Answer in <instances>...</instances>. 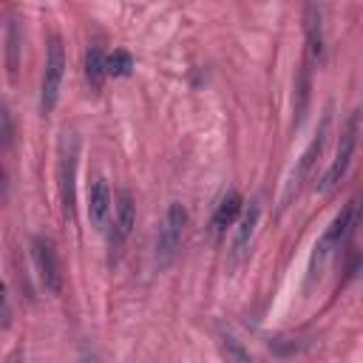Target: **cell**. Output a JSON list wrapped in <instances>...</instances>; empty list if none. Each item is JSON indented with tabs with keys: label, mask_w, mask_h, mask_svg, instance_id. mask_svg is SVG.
Masks as SVG:
<instances>
[{
	"label": "cell",
	"mask_w": 363,
	"mask_h": 363,
	"mask_svg": "<svg viewBox=\"0 0 363 363\" xmlns=\"http://www.w3.org/2000/svg\"><path fill=\"white\" fill-rule=\"evenodd\" d=\"M354 224H357V201H349L337 216H335V221L326 227V233L318 238V244H315V252H312V261H309V269H312V275H318L320 272V267L326 264V258L349 238V233L354 230Z\"/></svg>",
	"instance_id": "cell-1"
},
{
	"label": "cell",
	"mask_w": 363,
	"mask_h": 363,
	"mask_svg": "<svg viewBox=\"0 0 363 363\" xmlns=\"http://www.w3.org/2000/svg\"><path fill=\"white\" fill-rule=\"evenodd\" d=\"M357 133H360V111H352L349 119H346V128H343V133H340L337 153H335L329 170L323 173L320 184H318L320 193H332V190L340 184V179L346 176V170H349V164H352V156H354V147H357Z\"/></svg>",
	"instance_id": "cell-2"
},
{
	"label": "cell",
	"mask_w": 363,
	"mask_h": 363,
	"mask_svg": "<svg viewBox=\"0 0 363 363\" xmlns=\"http://www.w3.org/2000/svg\"><path fill=\"white\" fill-rule=\"evenodd\" d=\"M62 74H65V48L60 37L48 40V51H45V71H43V82H40V113H51L60 96V85H62Z\"/></svg>",
	"instance_id": "cell-3"
},
{
	"label": "cell",
	"mask_w": 363,
	"mask_h": 363,
	"mask_svg": "<svg viewBox=\"0 0 363 363\" xmlns=\"http://www.w3.org/2000/svg\"><path fill=\"white\" fill-rule=\"evenodd\" d=\"M77 136L65 133L62 145H60V199H62V210L68 218H74V204H77V193H74V179H77Z\"/></svg>",
	"instance_id": "cell-4"
},
{
	"label": "cell",
	"mask_w": 363,
	"mask_h": 363,
	"mask_svg": "<svg viewBox=\"0 0 363 363\" xmlns=\"http://www.w3.org/2000/svg\"><path fill=\"white\" fill-rule=\"evenodd\" d=\"M184 224H187V210L179 201H173L167 207L164 227L159 230V241H156V258H159V264H170V258L179 252L182 235H184Z\"/></svg>",
	"instance_id": "cell-5"
},
{
	"label": "cell",
	"mask_w": 363,
	"mask_h": 363,
	"mask_svg": "<svg viewBox=\"0 0 363 363\" xmlns=\"http://www.w3.org/2000/svg\"><path fill=\"white\" fill-rule=\"evenodd\" d=\"M31 252H34V264H37V272H40V281L43 286L57 295L62 289V272H60V261H57V250L48 238L43 235H34L31 241Z\"/></svg>",
	"instance_id": "cell-6"
},
{
	"label": "cell",
	"mask_w": 363,
	"mask_h": 363,
	"mask_svg": "<svg viewBox=\"0 0 363 363\" xmlns=\"http://www.w3.org/2000/svg\"><path fill=\"white\" fill-rule=\"evenodd\" d=\"M303 34H306V65H320L326 57V37H323V9L315 3L303 9Z\"/></svg>",
	"instance_id": "cell-7"
},
{
	"label": "cell",
	"mask_w": 363,
	"mask_h": 363,
	"mask_svg": "<svg viewBox=\"0 0 363 363\" xmlns=\"http://www.w3.org/2000/svg\"><path fill=\"white\" fill-rule=\"evenodd\" d=\"M326 133H329V113L323 116V122H320V128H318L315 139L309 142V147L303 150L301 162L295 164V170H292V179H289V184H286V193H284V204L292 199V193H298V187L303 184V179L312 173V167H315V159L320 156V150H323V145H326Z\"/></svg>",
	"instance_id": "cell-8"
},
{
	"label": "cell",
	"mask_w": 363,
	"mask_h": 363,
	"mask_svg": "<svg viewBox=\"0 0 363 363\" xmlns=\"http://www.w3.org/2000/svg\"><path fill=\"white\" fill-rule=\"evenodd\" d=\"M133 224H136L133 196H130L128 190H119V196H116V213H113V230H111V258H113V252H119V247L128 241Z\"/></svg>",
	"instance_id": "cell-9"
},
{
	"label": "cell",
	"mask_w": 363,
	"mask_h": 363,
	"mask_svg": "<svg viewBox=\"0 0 363 363\" xmlns=\"http://www.w3.org/2000/svg\"><path fill=\"white\" fill-rule=\"evenodd\" d=\"M108 216H111V187L102 176H96L88 187V218L96 230H102Z\"/></svg>",
	"instance_id": "cell-10"
},
{
	"label": "cell",
	"mask_w": 363,
	"mask_h": 363,
	"mask_svg": "<svg viewBox=\"0 0 363 363\" xmlns=\"http://www.w3.org/2000/svg\"><path fill=\"white\" fill-rule=\"evenodd\" d=\"M241 210H244V199H241V193L238 190H227L221 199H218V204H216V213H213V221H210V227H213V235L218 238V235H224V230L241 216Z\"/></svg>",
	"instance_id": "cell-11"
},
{
	"label": "cell",
	"mask_w": 363,
	"mask_h": 363,
	"mask_svg": "<svg viewBox=\"0 0 363 363\" xmlns=\"http://www.w3.org/2000/svg\"><path fill=\"white\" fill-rule=\"evenodd\" d=\"M258 216H261L258 201H250V204L241 210V221H238V230H235V238H233V261H241V255L250 250L252 233H255V227H258Z\"/></svg>",
	"instance_id": "cell-12"
},
{
	"label": "cell",
	"mask_w": 363,
	"mask_h": 363,
	"mask_svg": "<svg viewBox=\"0 0 363 363\" xmlns=\"http://www.w3.org/2000/svg\"><path fill=\"white\" fill-rule=\"evenodd\" d=\"M85 79L94 91H99L102 82H105V54H102L99 45H91L88 54H85Z\"/></svg>",
	"instance_id": "cell-13"
},
{
	"label": "cell",
	"mask_w": 363,
	"mask_h": 363,
	"mask_svg": "<svg viewBox=\"0 0 363 363\" xmlns=\"http://www.w3.org/2000/svg\"><path fill=\"white\" fill-rule=\"evenodd\" d=\"M133 71V57L128 51H113L105 57V77H128Z\"/></svg>",
	"instance_id": "cell-14"
},
{
	"label": "cell",
	"mask_w": 363,
	"mask_h": 363,
	"mask_svg": "<svg viewBox=\"0 0 363 363\" xmlns=\"http://www.w3.org/2000/svg\"><path fill=\"white\" fill-rule=\"evenodd\" d=\"M221 346H224V352H227V360H230V363H255V360L250 357V352L241 346V340H238L235 335L224 332V335H221Z\"/></svg>",
	"instance_id": "cell-15"
},
{
	"label": "cell",
	"mask_w": 363,
	"mask_h": 363,
	"mask_svg": "<svg viewBox=\"0 0 363 363\" xmlns=\"http://www.w3.org/2000/svg\"><path fill=\"white\" fill-rule=\"evenodd\" d=\"M6 43H9V74L14 79L17 77V54H20V31H17V23H9Z\"/></svg>",
	"instance_id": "cell-16"
},
{
	"label": "cell",
	"mask_w": 363,
	"mask_h": 363,
	"mask_svg": "<svg viewBox=\"0 0 363 363\" xmlns=\"http://www.w3.org/2000/svg\"><path fill=\"white\" fill-rule=\"evenodd\" d=\"M9 323H11V303H9L6 281L0 278V326H9Z\"/></svg>",
	"instance_id": "cell-17"
},
{
	"label": "cell",
	"mask_w": 363,
	"mask_h": 363,
	"mask_svg": "<svg viewBox=\"0 0 363 363\" xmlns=\"http://www.w3.org/2000/svg\"><path fill=\"white\" fill-rule=\"evenodd\" d=\"M9 136H11V128H9V116H6V111L0 108V139H3V142H9Z\"/></svg>",
	"instance_id": "cell-18"
},
{
	"label": "cell",
	"mask_w": 363,
	"mask_h": 363,
	"mask_svg": "<svg viewBox=\"0 0 363 363\" xmlns=\"http://www.w3.org/2000/svg\"><path fill=\"white\" fill-rule=\"evenodd\" d=\"M9 363H23V354H20V352H14V354L9 357Z\"/></svg>",
	"instance_id": "cell-19"
},
{
	"label": "cell",
	"mask_w": 363,
	"mask_h": 363,
	"mask_svg": "<svg viewBox=\"0 0 363 363\" xmlns=\"http://www.w3.org/2000/svg\"><path fill=\"white\" fill-rule=\"evenodd\" d=\"M0 187H3V167H0Z\"/></svg>",
	"instance_id": "cell-20"
},
{
	"label": "cell",
	"mask_w": 363,
	"mask_h": 363,
	"mask_svg": "<svg viewBox=\"0 0 363 363\" xmlns=\"http://www.w3.org/2000/svg\"><path fill=\"white\" fill-rule=\"evenodd\" d=\"M85 363H96V360H94V357H85Z\"/></svg>",
	"instance_id": "cell-21"
}]
</instances>
